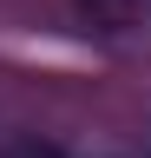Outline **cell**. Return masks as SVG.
Instances as JSON below:
<instances>
[{
	"mask_svg": "<svg viewBox=\"0 0 151 158\" xmlns=\"http://www.w3.org/2000/svg\"><path fill=\"white\" fill-rule=\"evenodd\" d=\"M92 13H125V7H138V0H85Z\"/></svg>",
	"mask_w": 151,
	"mask_h": 158,
	"instance_id": "6da1fadb",
	"label": "cell"
},
{
	"mask_svg": "<svg viewBox=\"0 0 151 158\" xmlns=\"http://www.w3.org/2000/svg\"><path fill=\"white\" fill-rule=\"evenodd\" d=\"M40 158H53V152H40Z\"/></svg>",
	"mask_w": 151,
	"mask_h": 158,
	"instance_id": "7a4b0ae2",
	"label": "cell"
}]
</instances>
